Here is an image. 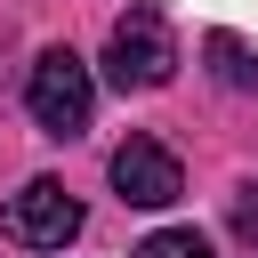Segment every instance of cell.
I'll use <instances>...</instances> for the list:
<instances>
[{"label":"cell","mask_w":258,"mask_h":258,"mask_svg":"<svg viewBox=\"0 0 258 258\" xmlns=\"http://www.w3.org/2000/svg\"><path fill=\"white\" fill-rule=\"evenodd\" d=\"M129 258H218V250H210V234H194V226H161V234H145Z\"/></svg>","instance_id":"obj_6"},{"label":"cell","mask_w":258,"mask_h":258,"mask_svg":"<svg viewBox=\"0 0 258 258\" xmlns=\"http://www.w3.org/2000/svg\"><path fill=\"white\" fill-rule=\"evenodd\" d=\"M234 234L258 250V185H242V194H234Z\"/></svg>","instance_id":"obj_7"},{"label":"cell","mask_w":258,"mask_h":258,"mask_svg":"<svg viewBox=\"0 0 258 258\" xmlns=\"http://www.w3.org/2000/svg\"><path fill=\"white\" fill-rule=\"evenodd\" d=\"M24 105H32V121L48 137H81L89 113H97V81H89V64L73 48H40L32 56V81H24Z\"/></svg>","instance_id":"obj_1"},{"label":"cell","mask_w":258,"mask_h":258,"mask_svg":"<svg viewBox=\"0 0 258 258\" xmlns=\"http://www.w3.org/2000/svg\"><path fill=\"white\" fill-rule=\"evenodd\" d=\"M113 194L137 202V210H169L185 194V169L161 137H129V145H113Z\"/></svg>","instance_id":"obj_4"},{"label":"cell","mask_w":258,"mask_h":258,"mask_svg":"<svg viewBox=\"0 0 258 258\" xmlns=\"http://www.w3.org/2000/svg\"><path fill=\"white\" fill-rule=\"evenodd\" d=\"M202 48H210V64H218V81H226V89H258V56H250L234 32H210Z\"/></svg>","instance_id":"obj_5"},{"label":"cell","mask_w":258,"mask_h":258,"mask_svg":"<svg viewBox=\"0 0 258 258\" xmlns=\"http://www.w3.org/2000/svg\"><path fill=\"white\" fill-rule=\"evenodd\" d=\"M0 234L24 242V250H64L81 234V202L56 185V177H24L8 202H0Z\"/></svg>","instance_id":"obj_3"},{"label":"cell","mask_w":258,"mask_h":258,"mask_svg":"<svg viewBox=\"0 0 258 258\" xmlns=\"http://www.w3.org/2000/svg\"><path fill=\"white\" fill-rule=\"evenodd\" d=\"M105 73L121 81V89H161L169 73H177V48H169V24H161V8H129V16H113V40H105Z\"/></svg>","instance_id":"obj_2"}]
</instances>
